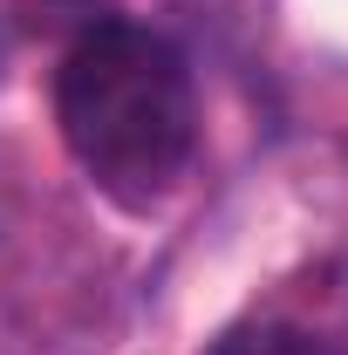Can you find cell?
I'll use <instances>...</instances> for the list:
<instances>
[{
    "label": "cell",
    "mask_w": 348,
    "mask_h": 355,
    "mask_svg": "<svg viewBox=\"0 0 348 355\" xmlns=\"http://www.w3.org/2000/svg\"><path fill=\"white\" fill-rule=\"evenodd\" d=\"M55 130L110 205H164L198 157V89L177 42L143 21H89L55 69Z\"/></svg>",
    "instance_id": "obj_1"
},
{
    "label": "cell",
    "mask_w": 348,
    "mask_h": 355,
    "mask_svg": "<svg viewBox=\"0 0 348 355\" xmlns=\"http://www.w3.org/2000/svg\"><path fill=\"white\" fill-rule=\"evenodd\" d=\"M198 355H348V342L307 328V321H294V314H246V321L218 328Z\"/></svg>",
    "instance_id": "obj_2"
}]
</instances>
